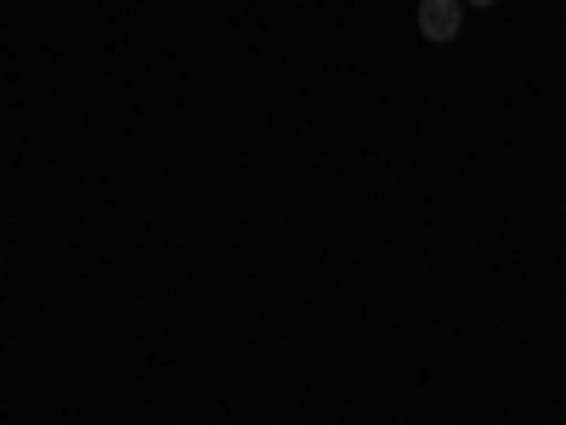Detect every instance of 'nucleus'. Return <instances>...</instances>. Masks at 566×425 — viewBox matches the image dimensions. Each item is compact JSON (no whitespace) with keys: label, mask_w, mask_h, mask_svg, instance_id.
Segmentation results:
<instances>
[{"label":"nucleus","mask_w":566,"mask_h":425,"mask_svg":"<svg viewBox=\"0 0 566 425\" xmlns=\"http://www.w3.org/2000/svg\"><path fill=\"white\" fill-rule=\"evenodd\" d=\"M464 7H493V0H464Z\"/></svg>","instance_id":"nucleus-2"},{"label":"nucleus","mask_w":566,"mask_h":425,"mask_svg":"<svg viewBox=\"0 0 566 425\" xmlns=\"http://www.w3.org/2000/svg\"><path fill=\"white\" fill-rule=\"evenodd\" d=\"M464 23V0H419V34L431 45H448Z\"/></svg>","instance_id":"nucleus-1"}]
</instances>
